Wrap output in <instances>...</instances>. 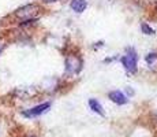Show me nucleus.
Wrapping results in <instances>:
<instances>
[{
  "label": "nucleus",
  "mask_w": 157,
  "mask_h": 137,
  "mask_svg": "<svg viewBox=\"0 0 157 137\" xmlns=\"http://www.w3.org/2000/svg\"><path fill=\"white\" fill-rule=\"evenodd\" d=\"M2 51H3V45L0 44V54H2Z\"/></svg>",
  "instance_id": "f8f14e48"
},
{
  "label": "nucleus",
  "mask_w": 157,
  "mask_h": 137,
  "mask_svg": "<svg viewBox=\"0 0 157 137\" xmlns=\"http://www.w3.org/2000/svg\"><path fill=\"white\" fill-rule=\"evenodd\" d=\"M38 13V7L36 4H28L25 6V7H21L19 10H17V15L18 18H21V19L23 21H28V19H32L33 17H36V14Z\"/></svg>",
  "instance_id": "7ed1b4c3"
},
{
  "label": "nucleus",
  "mask_w": 157,
  "mask_h": 137,
  "mask_svg": "<svg viewBox=\"0 0 157 137\" xmlns=\"http://www.w3.org/2000/svg\"><path fill=\"white\" fill-rule=\"evenodd\" d=\"M141 30H142V33H145V34H155V30H153L149 25H146V23H142V25H141Z\"/></svg>",
  "instance_id": "1a4fd4ad"
},
{
  "label": "nucleus",
  "mask_w": 157,
  "mask_h": 137,
  "mask_svg": "<svg viewBox=\"0 0 157 137\" xmlns=\"http://www.w3.org/2000/svg\"><path fill=\"white\" fill-rule=\"evenodd\" d=\"M82 70V60L75 55H70L66 59V73L68 75H77Z\"/></svg>",
  "instance_id": "f03ea898"
},
{
  "label": "nucleus",
  "mask_w": 157,
  "mask_h": 137,
  "mask_svg": "<svg viewBox=\"0 0 157 137\" xmlns=\"http://www.w3.org/2000/svg\"><path fill=\"white\" fill-rule=\"evenodd\" d=\"M122 65L127 73H135V70H137V54L132 48H128L126 55L122 58Z\"/></svg>",
  "instance_id": "f257e3e1"
},
{
  "label": "nucleus",
  "mask_w": 157,
  "mask_h": 137,
  "mask_svg": "<svg viewBox=\"0 0 157 137\" xmlns=\"http://www.w3.org/2000/svg\"><path fill=\"white\" fill-rule=\"evenodd\" d=\"M44 3H56L57 0H43Z\"/></svg>",
  "instance_id": "9b49d317"
},
{
  "label": "nucleus",
  "mask_w": 157,
  "mask_h": 137,
  "mask_svg": "<svg viewBox=\"0 0 157 137\" xmlns=\"http://www.w3.org/2000/svg\"><path fill=\"white\" fill-rule=\"evenodd\" d=\"M70 7H71L72 11L81 14V13H83V11L86 10L87 3H86V0H71Z\"/></svg>",
  "instance_id": "423d86ee"
},
{
  "label": "nucleus",
  "mask_w": 157,
  "mask_h": 137,
  "mask_svg": "<svg viewBox=\"0 0 157 137\" xmlns=\"http://www.w3.org/2000/svg\"><path fill=\"white\" fill-rule=\"evenodd\" d=\"M49 107H51V103H48V102H47V103H41V104L36 106V107H32V108L26 110V111H23L22 114L25 115V117H29V118H32V117H38V115H41V114H44V112H47Z\"/></svg>",
  "instance_id": "20e7f679"
},
{
  "label": "nucleus",
  "mask_w": 157,
  "mask_h": 137,
  "mask_svg": "<svg viewBox=\"0 0 157 137\" xmlns=\"http://www.w3.org/2000/svg\"><path fill=\"white\" fill-rule=\"evenodd\" d=\"M126 93H127V97L128 96H132V95H134V91H132L130 87H127V88H126Z\"/></svg>",
  "instance_id": "9d476101"
},
{
  "label": "nucleus",
  "mask_w": 157,
  "mask_h": 137,
  "mask_svg": "<svg viewBox=\"0 0 157 137\" xmlns=\"http://www.w3.org/2000/svg\"><path fill=\"white\" fill-rule=\"evenodd\" d=\"M146 62H147V65L149 66H153L157 62V54H155V52L147 54L146 55Z\"/></svg>",
  "instance_id": "6e6552de"
},
{
  "label": "nucleus",
  "mask_w": 157,
  "mask_h": 137,
  "mask_svg": "<svg viewBox=\"0 0 157 137\" xmlns=\"http://www.w3.org/2000/svg\"><path fill=\"white\" fill-rule=\"evenodd\" d=\"M89 107H90V110H92V111L97 112V114L101 115V117H104V115H105L104 108H102V106L100 104V102H98V100L90 99V100H89Z\"/></svg>",
  "instance_id": "0eeeda50"
},
{
  "label": "nucleus",
  "mask_w": 157,
  "mask_h": 137,
  "mask_svg": "<svg viewBox=\"0 0 157 137\" xmlns=\"http://www.w3.org/2000/svg\"><path fill=\"white\" fill-rule=\"evenodd\" d=\"M108 97L111 99V102L116 103V104H120V106L126 104V103L128 102V97H126L124 93H122L120 91H112V92L108 93Z\"/></svg>",
  "instance_id": "39448f33"
}]
</instances>
